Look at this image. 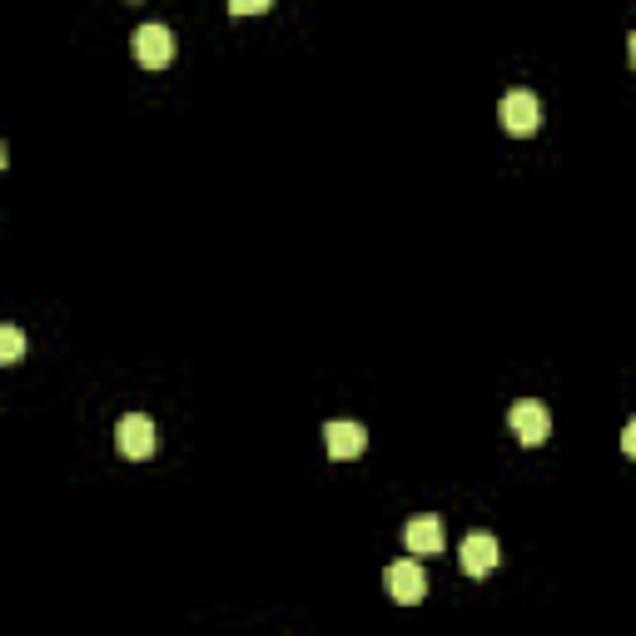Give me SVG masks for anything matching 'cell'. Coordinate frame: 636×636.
I'll return each mask as SVG.
<instances>
[{
	"mask_svg": "<svg viewBox=\"0 0 636 636\" xmlns=\"http://www.w3.org/2000/svg\"><path fill=\"white\" fill-rule=\"evenodd\" d=\"M115 448H120V458H135V463L155 458V448H160L155 423H150L145 413H125V418L115 423Z\"/></svg>",
	"mask_w": 636,
	"mask_h": 636,
	"instance_id": "cell-1",
	"label": "cell"
},
{
	"mask_svg": "<svg viewBox=\"0 0 636 636\" xmlns=\"http://www.w3.org/2000/svg\"><path fill=\"white\" fill-rule=\"evenodd\" d=\"M497 120H502V130H507V135H537V125H542L537 95H532V90H507V95H502V105H497Z\"/></svg>",
	"mask_w": 636,
	"mask_h": 636,
	"instance_id": "cell-2",
	"label": "cell"
},
{
	"mask_svg": "<svg viewBox=\"0 0 636 636\" xmlns=\"http://www.w3.org/2000/svg\"><path fill=\"white\" fill-rule=\"evenodd\" d=\"M383 587H388V597H393L398 607H418V602L428 597V577H423V567H418L413 557L393 562V567L383 572Z\"/></svg>",
	"mask_w": 636,
	"mask_h": 636,
	"instance_id": "cell-3",
	"label": "cell"
},
{
	"mask_svg": "<svg viewBox=\"0 0 636 636\" xmlns=\"http://www.w3.org/2000/svg\"><path fill=\"white\" fill-rule=\"evenodd\" d=\"M507 428H512V438H517L522 448H542V443L552 438V413L527 398V403H517V408L507 413Z\"/></svg>",
	"mask_w": 636,
	"mask_h": 636,
	"instance_id": "cell-4",
	"label": "cell"
},
{
	"mask_svg": "<svg viewBox=\"0 0 636 636\" xmlns=\"http://www.w3.org/2000/svg\"><path fill=\"white\" fill-rule=\"evenodd\" d=\"M135 60L145 70H164L174 60V30L170 25H140L135 30Z\"/></svg>",
	"mask_w": 636,
	"mask_h": 636,
	"instance_id": "cell-5",
	"label": "cell"
},
{
	"mask_svg": "<svg viewBox=\"0 0 636 636\" xmlns=\"http://www.w3.org/2000/svg\"><path fill=\"white\" fill-rule=\"evenodd\" d=\"M403 542H408V552H413V557H433V552H443V542H448L443 517H433V512H418V517H408Z\"/></svg>",
	"mask_w": 636,
	"mask_h": 636,
	"instance_id": "cell-6",
	"label": "cell"
},
{
	"mask_svg": "<svg viewBox=\"0 0 636 636\" xmlns=\"http://www.w3.org/2000/svg\"><path fill=\"white\" fill-rule=\"evenodd\" d=\"M458 567H463L468 577H488V572L497 567V537H492V532H468L463 547H458Z\"/></svg>",
	"mask_w": 636,
	"mask_h": 636,
	"instance_id": "cell-7",
	"label": "cell"
},
{
	"mask_svg": "<svg viewBox=\"0 0 636 636\" xmlns=\"http://www.w3.org/2000/svg\"><path fill=\"white\" fill-rule=\"evenodd\" d=\"M324 448L328 458H338V463H348V458H358L368 448V433L363 423H343V418H334V423L324 428Z\"/></svg>",
	"mask_w": 636,
	"mask_h": 636,
	"instance_id": "cell-8",
	"label": "cell"
},
{
	"mask_svg": "<svg viewBox=\"0 0 636 636\" xmlns=\"http://www.w3.org/2000/svg\"><path fill=\"white\" fill-rule=\"evenodd\" d=\"M20 353H25V334L16 324H6L0 328V363H20Z\"/></svg>",
	"mask_w": 636,
	"mask_h": 636,
	"instance_id": "cell-9",
	"label": "cell"
},
{
	"mask_svg": "<svg viewBox=\"0 0 636 636\" xmlns=\"http://www.w3.org/2000/svg\"><path fill=\"white\" fill-rule=\"evenodd\" d=\"M269 6H274V0H229L234 16H264Z\"/></svg>",
	"mask_w": 636,
	"mask_h": 636,
	"instance_id": "cell-10",
	"label": "cell"
},
{
	"mask_svg": "<svg viewBox=\"0 0 636 636\" xmlns=\"http://www.w3.org/2000/svg\"><path fill=\"white\" fill-rule=\"evenodd\" d=\"M622 453H627V458H636V418H632L627 428H622Z\"/></svg>",
	"mask_w": 636,
	"mask_h": 636,
	"instance_id": "cell-11",
	"label": "cell"
},
{
	"mask_svg": "<svg viewBox=\"0 0 636 636\" xmlns=\"http://www.w3.org/2000/svg\"><path fill=\"white\" fill-rule=\"evenodd\" d=\"M627 55H632V65H636V30L627 35Z\"/></svg>",
	"mask_w": 636,
	"mask_h": 636,
	"instance_id": "cell-12",
	"label": "cell"
}]
</instances>
